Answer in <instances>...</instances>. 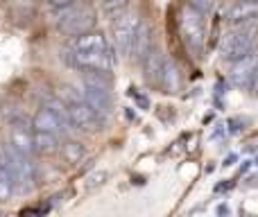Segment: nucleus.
<instances>
[{
	"label": "nucleus",
	"instance_id": "f257e3e1",
	"mask_svg": "<svg viewBox=\"0 0 258 217\" xmlns=\"http://www.w3.org/2000/svg\"><path fill=\"white\" fill-rule=\"evenodd\" d=\"M256 43H258V27L249 25V23H238L236 30L224 34L222 45H220V52H222L224 61L236 63L238 59H242L249 52H254Z\"/></svg>",
	"mask_w": 258,
	"mask_h": 217
},
{
	"label": "nucleus",
	"instance_id": "f03ea898",
	"mask_svg": "<svg viewBox=\"0 0 258 217\" xmlns=\"http://www.w3.org/2000/svg\"><path fill=\"white\" fill-rule=\"evenodd\" d=\"M59 100L66 104L68 115H71L73 124H75L77 129H84V131H98L100 124L104 122V120L91 109V104L84 100L82 91L73 89V86H63L61 93H59Z\"/></svg>",
	"mask_w": 258,
	"mask_h": 217
},
{
	"label": "nucleus",
	"instance_id": "7ed1b4c3",
	"mask_svg": "<svg viewBox=\"0 0 258 217\" xmlns=\"http://www.w3.org/2000/svg\"><path fill=\"white\" fill-rule=\"evenodd\" d=\"M179 30H181V39L190 52L200 54L206 41V25H204V14L195 7H183L181 18H179Z\"/></svg>",
	"mask_w": 258,
	"mask_h": 217
},
{
	"label": "nucleus",
	"instance_id": "20e7f679",
	"mask_svg": "<svg viewBox=\"0 0 258 217\" xmlns=\"http://www.w3.org/2000/svg\"><path fill=\"white\" fill-rule=\"evenodd\" d=\"M7 147V156H9V165H12V177H14V186L16 192L25 195L34 188V163H32V156L18 152L16 147L9 142Z\"/></svg>",
	"mask_w": 258,
	"mask_h": 217
},
{
	"label": "nucleus",
	"instance_id": "39448f33",
	"mask_svg": "<svg viewBox=\"0 0 258 217\" xmlns=\"http://www.w3.org/2000/svg\"><path fill=\"white\" fill-rule=\"evenodd\" d=\"M138 27H141V18L136 12H122L113 21V43H116V50L122 57H132Z\"/></svg>",
	"mask_w": 258,
	"mask_h": 217
},
{
	"label": "nucleus",
	"instance_id": "423d86ee",
	"mask_svg": "<svg viewBox=\"0 0 258 217\" xmlns=\"http://www.w3.org/2000/svg\"><path fill=\"white\" fill-rule=\"evenodd\" d=\"M66 9V12L59 16V30L63 32V34L68 36H77V34H84V32H89L91 27L95 25V16L91 9H84V7H73V5H68V7H61Z\"/></svg>",
	"mask_w": 258,
	"mask_h": 217
},
{
	"label": "nucleus",
	"instance_id": "0eeeda50",
	"mask_svg": "<svg viewBox=\"0 0 258 217\" xmlns=\"http://www.w3.org/2000/svg\"><path fill=\"white\" fill-rule=\"evenodd\" d=\"M68 61L80 70H100V73H111L113 68V54L111 50H98V52H68Z\"/></svg>",
	"mask_w": 258,
	"mask_h": 217
},
{
	"label": "nucleus",
	"instance_id": "6e6552de",
	"mask_svg": "<svg viewBox=\"0 0 258 217\" xmlns=\"http://www.w3.org/2000/svg\"><path fill=\"white\" fill-rule=\"evenodd\" d=\"M256 68H258V52H249L247 57L238 59L231 68V82L238 86V89H249L251 80L256 75Z\"/></svg>",
	"mask_w": 258,
	"mask_h": 217
},
{
	"label": "nucleus",
	"instance_id": "1a4fd4ad",
	"mask_svg": "<svg viewBox=\"0 0 258 217\" xmlns=\"http://www.w3.org/2000/svg\"><path fill=\"white\" fill-rule=\"evenodd\" d=\"M82 95L84 100L91 104V109L100 115L102 120H107L111 115V91H102V89H95V86H89L82 82Z\"/></svg>",
	"mask_w": 258,
	"mask_h": 217
},
{
	"label": "nucleus",
	"instance_id": "9d476101",
	"mask_svg": "<svg viewBox=\"0 0 258 217\" xmlns=\"http://www.w3.org/2000/svg\"><path fill=\"white\" fill-rule=\"evenodd\" d=\"M12 145L27 156H32L36 152L34 150V129H32L23 118L12 120Z\"/></svg>",
	"mask_w": 258,
	"mask_h": 217
},
{
	"label": "nucleus",
	"instance_id": "9b49d317",
	"mask_svg": "<svg viewBox=\"0 0 258 217\" xmlns=\"http://www.w3.org/2000/svg\"><path fill=\"white\" fill-rule=\"evenodd\" d=\"M71 50H75V52H98V50H111V48H109V41L104 39V34L89 30L84 34H77L71 41Z\"/></svg>",
	"mask_w": 258,
	"mask_h": 217
},
{
	"label": "nucleus",
	"instance_id": "f8f14e48",
	"mask_svg": "<svg viewBox=\"0 0 258 217\" xmlns=\"http://www.w3.org/2000/svg\"><path fill=\"white\" fill-rule=\"evenodd\" d=\"M143 70H145V80L150 84H161V75H163L165 57L161 54V50H156L154 45L150 48V52L143 57Z\"/></svg>",
	"mask_w": 258,
	"mask_h": 217
},
{
	"label": "nucleus",
	"instance_id": "ddd939ff",
	"mask_svg": "<svg viewBox=\"0 0 258 217\" xmlns=\"http://www.w3.org/2000/svg\"><path fill=\"white\" fill-rule=\"evenodd\" d=\"M14 192H16V186H14V177H12V165H9L7 147L0 142V201L12 199Z\"/></svg>",
	"mask_w": 258,
	"mask_h": 217
},
{
	"label": "nucleus",
	"instance_id": "4468645a",
	"mask_svg": "<svg viewBox=\"0 0 258 217\" xmlns=\"http://www.w3.org/2000/svg\"><path fill=\"white\" fill-rule=\"evenodd\" d=\"M229 23L238 25V23H249L258 18V0H238L227 14Z\"/></svg>",
	"mask_w": 258,
	"mask_h": 217
},
{
	"label": "nucleus",
	"instance_id": "2eb2a0df",
	"mask_svg": "<svg viewBox=\"0 0 258 217\" xmlns=\"http://www.w3.org/2000/svg\"><path fill=\"white\" fill-rule=\"evenodd\" d=\"M150 48H152V30L145 25V23H141V27H138V32H136V41H134L132 57L138 59V61H143V57L150 52Z\"/></svg>",
	"mask_w": 258,
	"mask_h": 217
},
{
	"label": "nucleus",
	"instance_id": "dca6fc26",
	"mask_svg": "<svg viewBox=\"0 0 258 217\" xmlns=\"http://www.w3.org/2000/svg\"><path fill=\"white\" fill-rule=\"evenodd\" d=\"M59 138L61 136L50 131H34V150L39 154H52L59 150Z\"/></svg>",
	"mask_w": 258,
	"mask_h": 217
},
{
	"label": "nucleus",
	"instance_id": "f3484780",
	"mask_svg": "<svg viewBox=\"0 0 258 217\" xmlns=\"http://www.w3.org/2000/svg\"><path fill=\"white\" fill-rule=\"evenodd\" d=\"M161 86H163L168 93H174L179 89V75H177V66L172 61L165 59V66H163V75H161Z\"/></svg>",
	"mask_w": 258,
	"mask_h": 217
},
{
	"label": "nucleus",
	"instance_id": "a211bd4d",
	"mask_svg": "<svg viewBox=\"0 0 258 217\" xmlns=\"http://www.w3.org/2000/svg\"><path fill=\"white\" fill-rule=\"evenodd\" d=\"M61 154L68 163H80L82 156H84V147H82V142L68 140L66 145H61Z\"/></svg>",
	"mask_w": 258,
	"mask_h": 217
},
{
	"label": "nucleus",
	"instance_id": "6ab92c4d",
	"mask_svg": "<svg viewBox=\"0 0 258 217\" xmlns=\"http://www.w3.org/2000/svg\"><path fill=\"white\" fill-rule=\"evenodd\" d=\"M188 5L195 9H200L202 14H209L211 7H213V0H188Z\"/></svg>",
	"mask_w": 258,
	"mask_h": 217
},
{
	"label": "nucleus",
	"instance_id": "aec40b11",
	"mask_svg": "<svg viewBox=\"0 0 258 217\" xmlns=\"http://www.w3.org/2000/svg\"><path fill=\"white\" fill-rule=\"evenodd\" d=\"M104 179H107V172H95V174H91V177H89L86 186L95 188V186H100V183H104Z\"/></svg>",
	"mask_w": 258,
	"mask_h": 217
},
{
	"label": "nucleus",
	"instance_id": "412c9836",
	"mask_svg": "<svg viewBox=\"0 0 258 217\" xmlns=\"http://www.w3.org/2000/svg\"><path fill=\"white\" fill-rule=\"evenodd\" d=\"M102 3H104L107 9H120V7L127 5V0H102Z\"/></svg>",
	"mask_w": 258,
	"mask_h": 217
},
{
	"label": "nucleus",
	"instance_id": "4be33fe9",
	"mask_svg": "<svg viewBox=\"0 0 258 217\" xmlns=\"http://www.w3.org/2000/svg\"><path fill=\"white\" fill-rule=\"evenodd\" d=\"M75 0H48V5H52V7H68V5H73Z\"/></svg>",
	"mask_w": 258,
	"mask_h": 217
},
{
	"label": "nucleus",
	"instance_id": "5701e85b",
	"mask_svg": "<svg viewBox=\"0 0 258 217\" xmlns=\"http://www.w3.org/2000/svg\"><path fill=\"white\" fill-rule=\"evenodd\" d=\"M215 213H218V215H231V208H229L227 204H220L218 208H215Z\"/></svg>",
	"mask_w": 258,
	"mask_h": 217
},
{
	"label": "nucleus",
	"instance_id": "b1692460",
	"mask_svg": "<svg viewBox=\"0 0 258 217\" xmlns=\"http://www.w3.org/2000/svg\"><path fill=\"white\" fill-rule=\"evenodd\" d=\"M249 89H251V93L254 95H258V68H256V75H254V80H251Z\"/></svg>",
	"mask_w": 258,
	"mask_h": 217
},
{
	"label": "nucleus",
	"instance_id": "393cba45",
	"mask_svg": "<svg viewBox=\"0 0 258 217\" xmlns=\"http://www.w3.org/2000/svg\"><path fill=\"white\" fill-rule=\"evenodd\" d=\"M256 165H258V159H256Z\"/></svg>",
	"mask_w": 258,
	"mask_h": 217
}]
</instances>
